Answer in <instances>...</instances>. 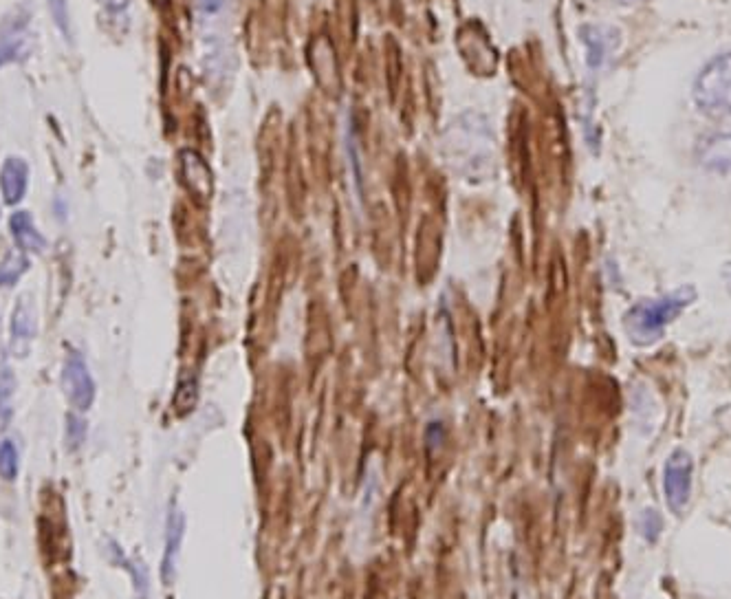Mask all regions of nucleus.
Wrapping results in <instances>:
<instances>
[{"label":"nucleus","mask_w":731,"mask_h":599,"mask_svg":"<svg viewBox=\"0 0 731 599\" xmlns=\"http://www.w3.org/2000/svg\"><path fill=\"white\" fill-rule=\"evenodd\" d=\"M0 476L3 481H16L18 476V450L14 441H3L0 443Z\"/></svg>","instance_id":"obj_13"},{"label":"nucleus","mask_w":731,"mask_h":599,"mask_svg":"<svg viewBox=\"0 0 731 599\" xmlns=\"http://www.w3.org/2000/svg\"><path fill=\"white\" fill-rule=\"evenodd\" d=\"M196 397H199V390H196V377L181 379L177 395H174V410H177L179 415L192 412L196 406Z\"/></svg>","instance_id":"obj_12"},{"label":"nucleus","mask_w":731,"mask_h":599,"mask_svg":"<svg viewBox=\"0 0 731 599\" xmlns=\"http://www.w3.org/2000/svg\"><path fill=\"white\" fill-rule=\"evenodd\" d=\"M9 329H12V353L16 357H27L31 340H34L38 333V318H36L34 302H31L27 296L20 298L14 307L12 326H9Z\"/></svg>","instance_id":"obj_5"},{"label":"nucleus","mask_w":731,"mask_h":599,"mask_svg":"<svg viewBox=\"0 0 731 599\" xmlns=\"http://www.w3.org/2000/svg\"><path fill=\"white\" fill-rule=\"evenodd\" d=\"M62 388L64 395L71 401L75 410H89L95 399V381L89 373V366H86V359L73 351L69 353L67 362H64L62 370Z\"/></svg>","instance_id":"obj_4"},{"label":"nucleus","mask_w":731,"mask_h":599,"mask_svg":"<svg viewBox=\"0 0 731 599\" xmlns=\"http://www.w3.org/2000/svg\"><path fill=\"white\" fill-rule=\"evenodd\" d=\"M694 102L703 115L731 119V53L709 60L694 82Z\"/></svg>","instance_id":"obj_2"},{"label":"nucleus","mask_w":731,"mask_h":599,"mask_svg":"<svg viewBox=\"0 0 731 599\" xmlns=\"http://www.w3.org/2000/svg\"><path fill=\"white\" fill-rule=\"evenodd\" d=\"M643 533H646V538L650 542L657 540V536L661 533V518L654 509H646V514H643Z\"/></svg>","instance_id":"obj_16"},{"label":"nucleus","mask_w":731,"mask_h":599,"mask_svg":"<svg viewBox=\"0 0 731 599\" xmlns=\"http://www.w3.org/2000/svg\"><path fill=\"white\" fill-rule=\"evenodd\" d=\"M584 34H586L584 42L588 45V62H591V67H599V64H602V60H604V56H606L608 47L604 45L599 29L588 27V29H584Z\"/></svg>","instance_id":"obj_14"},{"label":"nucleus","mask_w":731,"mask_h":599,"mask_svg":"<svg viewBox=\"0 0 731 599\" xmlns=\"http://www.w3.org/2000/svg\"><path fill=\"white\" fill-rule=\"evenodd\" d=\"M425 441H428L430 448H441V443L445 441V426L441 421H432L428 430H425Z\"/></svg>","instance_id":"obj_18"},{"label":"nucleus","mask_w":731,"mask_h":599,"mask_svg":"<svg viewBox=\"0 0 731 599\" xmlns=\"http://www.w3.org/2000/svg\"><path fill=\"white\" fill-rule=\"evenodd\" d=\"M29 183V168L20 157H9L0 170V192L7 205H18L25 199Z\"/></svg>","instance_id":"obj_7"},{"label":"nucleus","mask_w":731,"mask_h":599,"mask_svg":"<svg viewBox=\"0 0 731 599\" xmlns=\"http://www.w3.org/2000/svg\"><path fill=\"white\" fill-rule=\"evenodd\" d=\"M696 293L692 287H685L670 293L665 298L639 302L626 313V329L632 340L646 346L657 342L663 335V329L668 326L676 315H679L687 304H692Z\"/></svg>","instance_id":"obj_1"},{"label":"nucleus","mask_w":731,"mask_h":599,"mask_svg":"<svg viewBox=\"0 0 731 599\" xmlns=\"http://www.w3.org/2000/svg\"><path fill=\"white\" fill-rule=\"evenodd\" d=\"M67 437L71 441V448H78V445L84 441V434H86V426L82 423V419H78L75 415H69L67 417Z\"/></svg>","instance_id":"obj_17"},{"label":"nucleus","mask_w":731,"mask_h":599,"mask_svg":"<svg viewBox=\"0 0 731 599\" xmlns=\"http://www.w3.org/2000/svg\"><path fill=\"white\" fill-rule=\"evenodd\" d=\"M49 12L53 16V23L60 29L64 38H71V20H69V7L67 0H47Z\"/></svg>","instance_id":"obj_15"},{"label":"nucleus","mask_w":731,"mask_h":599,"mask_svg":"<svg viewBox=\"0 0 731 599\" xmlns=\"http://www.w3.org/2000/svg\"><path fill=\"white\" fill-rule=\"evenodd\" d=\"M694 483V461L687 450H674L663 465V496L674 516H681L690 505Z\"/></svg>","instance_id":"obj_3"},{"label":"nucleus","mask_w":731,"mask_h":599,"mask_svg":"<svg viewBox=\"0 0 731 599\" xmlns=\"http://www.w3.org/2000/svg\"><path fill=\"white\" fill-rule=\"evenodd\" d=\"M698 163L703 168L729 174L731 172V133H714L703 137L701 144L696 148Z\"/></svg>","instance_id":"obj_6"},{"label":"nucleus","mask_w":731,"mask_h":599,"mask_svg":"<svg viewBox=\"0 0 731 599\" xmlns=\"http://www.w3.org/2000/svg\"><path fill=\"white\" fill-rule=\"evenodd\" d=\"M9 230H12V236L16 245L20 247V252H31V254H42L47 247L45 236H42L36 230V223L31 219V214L20 210L14 212L12 219H9Z\"/></svg>","instance_id":"obj_8"},{"label":"nucleus","mask_w":731,"mask_h":599,"mask_svg":"<svg viewBox=\"0 0 731 599\" xmlns=\"http://www.w3.org/2000/svg\"><path fill=\"white\" fill-rule=\"evenodd\" d=\"M183 533H185V518L181 511L174 507V509H170V516H168L166 551H163V566H161V575L166 584H170L174 580V566H177V555L181 549Z\"/></svg>","instance_id":"obj_9"},{"label":"nucleus","mask_w":731,"mask_h":599,"mask_svg":"<svg viewBox=\"0 0 731 599\" xmlns=\"http://www.w3.org/2000/svg\"><path fill=\"white\" fill-rule=\"evenodd\" d=\"M14 388H16V377L9 368V359L0 346V421L7 423L12 419L14 412Z\"/></svg>","instance_id":"obj_10"},{"label":"nucleus","mask_w":731,"mask_h":599,"mask_svg":"<svg viewBox=\"0 0 731 599\" xmlns=\"http://www.w3.org/2000/svg\"><path fill=\"white\" fill-rule=\"evenodd\" d=\"M27 269L29 258L25 252H7V256L0 260V287L16 285Z\"/></svg>","instance_id":"obj_11"},{"label":"nucleus","mask_w":731,"mask_h":599,"mask_svg":"<svg viewBox=\"0 0 731 599\" xmlns=\"http://www.w3.org/2000/svg\"><path fill=\"white\" fill-rule=\"evenodd\" d=\"M155 3H159V5H163V3H166V0H155Z\"/></svg>","instance_id":"obj_19"}]
</instances>
